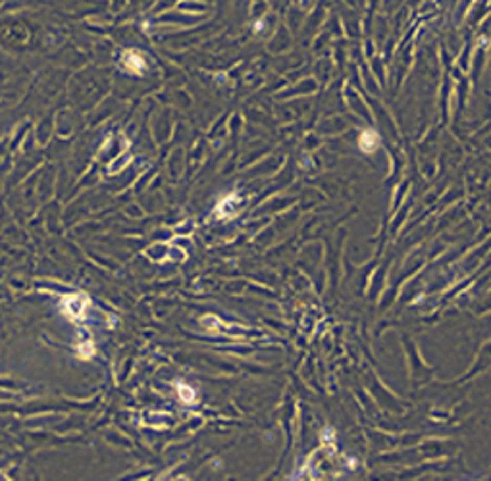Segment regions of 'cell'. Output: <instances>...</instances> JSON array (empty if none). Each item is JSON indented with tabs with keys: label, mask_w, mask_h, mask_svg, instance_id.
I'll return each mask as SVG.
<instances>
[{
	"label": "cell",
	"mask_w": 491,
	"mask_h": 481,
	"mask_svg": "<svg viewBox=\"0 0 491 481\" xmlns=\"http://www.w3.org/2000/svg\"><path fill=\"white\" fill-rule=\"evenodd\" d=\"M85 304H87V297L85 295H72L64 299V312L72 318H81L85 312Z\"/></svg>",
	"instance_id": "obj_1"
},
{
	"label": "cell",
	"mask_w": 491,
	"mask_h": 481,
	"mask_svg": "<svg viewBox=\"0 0 491 481\" xmlns=\"http://www.w3.org/2000/svg\"><path fill=\"white\" fill-rule=\"evenodd\" d=\"M378 142H380V139H378V135L374 133V131H364V133L360 135V139H358V144H360V149L364 150V152H372V150L378 147Z\"/></svg>",
	"instance_id": "obj_2"
},
{
	"label": "cell",
	"mask_w": 491,
	"mask_h": 481,
	"mask_svg": "<svg viewBox=\"0 0 491 481\" xmlns=\"http://www.w3.org/2000/svg\"><path fill=\"white\" fill-rule=\"evenodd\" d=\"M177 391H179V396H181L185 403H195V391H193L189 385L179 383V385H177Z\"/></svg>",
	"instance_id": "obj_3"
}]
</instances>
